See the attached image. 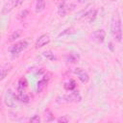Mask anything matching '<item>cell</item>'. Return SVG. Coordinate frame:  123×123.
Wrapping results in <instances>:
<instances>
[{
  "instance_id": "6",
  "label": "cell",
  "mask_w": 123,
  "mask_h": 123,
  "mask_svg": "<svg viewBox=\"0 0 123 123\" xmlns=\"http://www.w3.org/2000/svg\"><path fill=\"white\" fill-rule=\"evenodd\" d=\"M50 42V37L48 35H42L38 37V39L37 40L36 44H35V47L37 49V48H41L43 47L44 45L48 44Z\"/></svg>"
},
{
  "instance_id": "5",
  "label": "cell",
  "mask_w": 123,
  "mask_h": 123,
  "mask_svg": "<svg viewBox=\"0 0 123 123\" xmlns=\"http://www.w3.org/2000/svg\"><path fill=\"white\" fill-rule=\"evenodd\" d=\"M74 73L77 74L79 80H80L82 83L86 84V83H87V82L89 81V76H88V74H87L86 71H84L82 68H76V69L74 70Z\"/></svg>"
},
{
  "instance_id": "22",
  "label": "cell",
  "mask_w": 123,
  "mask_h": 123,
  "mask_svg": "<svg viewBox=\"0 0 123 123\" xmlns=\"http://www.w3.org/2000/svg\"><path fill=\"white\" fill-rule=\"evenodd\" d=\"M27 14H28V11H27V10H24V11H22L21 12H19V14H18V18H19V19L25 18V17L27 16Z\"/></svg>"
},
{
  "instance_id": "19",
  "label": "cell",
  "mask_w": 123,
  "mask_h": 123,
  "mask_svg": "<svg viewBox=\"0 0 123 123\" xmlns=\"http://www.w3.org/2000/svg\"><path fill=\"white\" fill-rule=\"evenodd\" d=\"M19 37H20V32H19V31H15V32H13V33L9 37V41H10V42H12V41H14L15 39H17Z\"/></svg>"
},
{
  "instance_id": "10",
  "label": "cell",
  "mask_w": 123,
  "mask_h": 123,
  "mask_svg": "<svg viewBox=\"0 0 123 123\" xmlns=\"http://www.w3.org/2000/svg\"><path fill=\"white\" fill-rule=\"evenodd\" d=\"M65 62H70V63H76L79 62L80 60V56L78 54H68L64 57Z\"/></svg>"
},
{
  "instance_id": "21",
  "label": "cell",
  "mask_w": 123,
  "mask_h": 123,
  "mask_svg": "<svg viewBox=\"0 0 123 123\" xmlns=\"http://www.w3.org/2000/svg\"><path fill=\"white\" fill-rule=\"evenodd\" d=\"M30 122H32V123H39L40 122V117L38 115H34L33 117L30 118Z\"/></svg>"
},
{
  "instance_id": "13",
  "label": "cell",
  "mask_w": 123,
  "mask_h": 123,
  "mask_svg": "<svg viewBox=\"0 0 123 123\" xmlns=\"http://www.w3.org/2000/svg\"><path fill=\"white\" fill-rule=\"evenodd\" d=\"M45 9V0H37L36 3V12H41Z\"/></svg>"
},
{
  "instance_id": "18",
  "label": "cell",
  "mask_w": 123,
  "mask_h": 123,
  "mask_svg": "<svg viewBox=\"0 0 123 123\" xmlns=\"http://www.w3.org/2000/svg\"><path fill=\"white\" fill-rule=\"evenodd\" d=\"M75 86H76L75 82H74V81H72V80L64 84V88H65L66 90H73V89L75 88Z\"/></svg>"
},
{
  "instance_id": "12",
  "label": "cell",
  "mask_w": 123,
  "mask_h": 123,
  "mask_svg": "<svg viewBox=\"0 0 123 123\" xmlns=\"http://www.w3.org/2000/svg\"><path fill=\"white\" fill-rule=\"evenodd\" d=\"M14 96H15V99L18 100V101H20V102H23V103H28L29 102V96L24 91L18 92V94L17 95H14Z\"/></svg>"
},
{
  "instance_id": "8",
  "label": "cell",
  "mask_w": 123,
  "mask_h": 123,
  "mask_svg": "<svg viewBox=\"0 0 123 123\" xmlns=\"http://www.w3.org/2000/svg\"><path fill=\"white\" fill-rule=\"evenodd\" d=\"M105 37H106V33L104 30L100 29V30H96L94 33H93V37L94 39L99 42V43H102L104 40H105Z\"/></svg>"
},
{
  "instance_id": "4",
  "label": "cell",
  "mask_w": 123,
  "mask_h": 123,
  "mask_svg": "<svg viewBox=\"0 0 123 123\" xmlns=\"http://www.w3.org/2000/svg\"><path fill=\"white\" fill-rule=\"evenodd\" d=\"M14 100H15L14 94H12L11 90H8L6 95H5V98H4V102H5L6 106H8L9 108H13L15 105Z\"/></svg>"
},
{
  "instance_id": "2",
  "label": "cell",
  "mask_w": 123,
  "mask_h": 123,
  "mask_svg": "<svg viewBox=\"0 0 123 123\" xmlns=\"http://www.w3.org/2000/svg\"><path fill=\"white\" fill-rule=\"evenodd\" d=\"M27 47H28V42L26 40H21L19 42H16L15 44H13L10 48V52L12 55H18L20 52H22L23 50H25Z\"/></svg>"
},
{
  "instance_id": "15",
  "label": "cell",
  "mask_w": 123,
  "mask_h": 123,
  "mask_svg": "<svg viewBox=\"0 0 123 123\" xmlns=\"http://www.w3.org/2000/svg\"><path fill=\"white\" fill-rule=\"evenodd\" d=\"M26 86H27V82H26V80H25L24 78H21V79L19 80V82H18V92L24 91V89H25Z\"/></svg>"
},
{
  "instance_id": "24",
  "label": "cell",
  "mask_w": 123,
  "mask_h": 123,
  "mask_svg": "<svg viewBox=\"0 0 123 123\" xmlns=\"http://www.w3.org/2000/svg\"><path fill=\"white\" fill-rule=\"evenodd\" d=\"M57 121H58V122H68V121H69V118H67L66 116H62V117L58 118Z\"/></svg>"
},
{
  "instance_id": "7",
  "label": "cell",
  "mask_w": 123,
  "mask_h": 123,
  "mask_svg": "<svg viewBox=\"0 0 123 123\" xmlns=\"http://www.w3.org/2000/svg\"><path fill=\"white\" fill-rule=\"evenodd\" d=\"M15 6V0H9L8 2H6L2 8V11H1V13L2 14H6L8 12H10Z\"/></svg>"
},
{
  "instance_id": "14",
  "label": "cell",
  "mask_w": 123,
  "mask_h": 123,
  "mask_svg": "<svg viewBox=\"0 0 123 123\" xmlns=\"http://www.w3.org/2000/svg\"><path fill=\"white\" fill-rule=\"evenodd\" d=\"M10 68H11V66L10 65H8V64H5V65H3L2 67H1V81L2 80H4L5 79V77H6V75L8 74V72L10 71Z\"/></svg>"
},
{
  "instance_id": "1",
  "label": "cell",
  "mask_w": 123,
  "mask_h": 123,
  "mask_svg": "<svg viewBox=\"0 0 123 123\" xmlns=\"http://www.w3.org/2000/svg\"><path fill=\"white\" fill-rule=\"evenodd\" d=\"M111 32L113 38L117 42H120L122 39V26H121V18L118 11H115V12L111 17Z\"/></svg>"
},
{
  "instance_id": "23",
  "label": "cell",
  "mask_w": 123,
  "mask_h": 123,
  "mask_svg": "<svg viewBox=\"0 0 123 123\" xmlns=\"http://www.w3.org/2000/svg\"><path fill=\"white\" fill-rule=\"evenodd\" d=\"M70 33H73V32H72V28H67V29H65L63 32H62V33L59 35V37H61V36H64V35H66V34H70Z\"/></svg>"
},
{
  "instance_id": "17",
  "label": "cell",
  "mask_w": 123,
  "mask_h": 123,
  "mask_svg": "<svg viewBox=\"0 0 123 123\" xmlns=\"http://www.w3.org/2000/svg\"><path fill=\"white\" fill-rule=\"evenodd\" d=\"M42 55H43L47 60H49V61H56V60H57L56 56H55L54 53H52L51 51H44V52L42 53Z\"/></svg>"
},
{
  "instance_id": "25",
  "label": "cell",
  "mask_w": 123,
  "mask_h": 123,
  "mask_svg": "<svg viewBox=\"0 0 123 123\" xmlns=\"http://www.w3.org/2000/svg\"><path fill=\"white\" fill-rule=\"evenodd\" d=\"M24 1H25V0H15V6H16V7H18V6L22 5Z\"/></svg>"
},
{
  "instance_id": "20",
  "label": "cell",
  "mask_w": 123,
  "mask_h": 123,
  "mask_svg": "<svg viewBox=\"0 0 123 123\" xmlns=\"http://www.w3.org/2000/svg\"><path fill=\"white\" fill-rule=\"evenodd\" d=\"M53 114H52V112L49 111V110H46L45 111V120L46 121H53L54 120V117L52 116Z\"/></svg>"
},
{
  "instance_id": "27",
  "label": "cell",
  "mask_w": 123,
  "mask_h": 123,
  "mask_svg": "<svg viewBox=\"0 0 123 123\" xmlns=\"http://www.w3.org/2000/svg\"><path fill=\"white\" fill-rule=\"evenodd\" d=\"M110 1H111V2H115V1H117V0H110Z\"/></svg>"
},
{
  "instance_id": "11",
  "label": "cell",
  "mask_w": 123,
  "mask_h": 123,
  "mask_svg": "<svg viewBox=\"0 0 123 123\" xmlns=\"http://www.w3.org/2000/svg\"><path fill=\"white\" fill-rule=\"evenodd\" d=\"M68 12V6H66L65 2H62L60 5H59V8H58V13L60 16H65V14L67 13Z\"/></svg>"
},
{
  "instance_id": "3",
  "label": "cell",
  "mask_w": 123,
  "mask_h": 123,
  "mask_svg": "<svg viewBox=\"0 0 123 123\" xmlns=\"http://www.w3.org/2000/svg\"><path fill=\"white\" fill-rule=\"evenodd\" d=\"M62 102H64V103H76V102H80L82 100V97L81 95L78 93V91H74L68 95H63L62 96Z\"/></svg>"
},
{
  "instance_id": "26",
  "label": "cell",
  "mask_w": 123,
  "mask_h": 123,
  "mask_svg": "<svg viewBox=\"0 0 123 123\" xmlns=\"http://www.w3.org/2000/svg\"><path fill=\"white\" fill-rule=\"evenodd\" d=\"M79 1V3H86L87 0H78Z\"/></svg>"
},
{
  "instance_id": "16",
  "label": "cell",
  "mask_w": 123,
  "mask_h": 123,
  "mask_svg": "<svg viewBox=\"0 0 123 123\" xmlns=\"http://www.w3.org/2000/svg\"><path fill=\"white\" fill-rule=\"evenodd\" d=\"M46 84H47V80H46L45 78H43V79H41L40 81H38V83H37V92H40L41 90H43V88L46 86Z\"/></svg>"
},
{
  "instance_id": "9",
  "label": "cell",
  "mask_w": 123,
  "mask_h": 123,
  "mask_svg": "<svg viewBox=\"0 0 123 123\" xmlns=\"http://www.w3.org/2000/svg\"><path fill=\"white\" fill-rule=\"evenodd\" d=\"M96 14H97V11H96L95 9H93V10H89V11H87V12L84 14L83 19L87 20V21L90 22V21L94 20V18L96 17Z\"/></svg>"
}]
</instances>
